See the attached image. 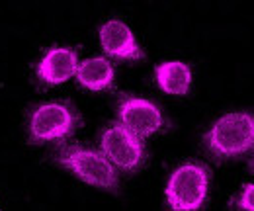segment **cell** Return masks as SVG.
Returning a JSON list of instances; mask_svg holds the SVG:
<instances>
[{
    "instance_id": "1",
    "label": "cell",
    "mask_w": 254,
    "mask_h": 211,
    "mask_svg": "<svg viewBox=\"0 0 254 211\" xmlns=\"http://www.w3.org/2000/svg\"><path fill=\"white\" fill-rule=\"evenodd\" d=\"M205 145L209 154L219 160L237 158L254 149V114L231 112L221 116L207 131Z\"/></svg>"
},
{
    "instance_id": "2",
    "label": "cell",
    "mask_w": 254,
    "mask_h": 211,
    "mask_svg": "<svg viewBox=\"0 0 254 211\" xmlns=\"http://www.w3.org/2000/svg\"><path fill=\"white\" fill-rule=\"evenodd\" d=\"M209 168L199 162L178 166L166 184V204L170 211H201L209 194Z\"/></svg>"
},
{
    "instance_id": "3",
    "label": "cell",
    "mask_w": 254,
    "mask_h": 211,
    "mask_svg": "<svg viewBox=\"0 0 254 211\" xmlns=\"http://www.w3.org/2000/svg\"><path fill=\"white\" fill-rule=\"evenodd\" d=\"M59 162L82 182L96 188L116 190L120 184L116 166L102 152L82 147H63V151L59 152Z\"/></svg>"
},
{
    "instance_id": "4",
    "label": "cell",
    "mask_w": 254,
    "mask_h": 211,
    "mask_svg": "<svg viewBox=\"0 0 254 211\" xmlns=\"http://www.w3.org/2000/svg\"><path fill=\"white\" fill-rule=\"evenodd\" d=\"M102 154L118 168L124 170H137L145 160V147L143 141L126 129L122 123L110 125L102 133Z\"/></svg>"
},
{
    "instance_id": "5",
    "label": "cell",
    "mask_w": 254,
    "mask_h": 211,
    "mask_svg": "<svg viewBox=\"0 0 254 211\" xmlns=\"http://www.w3.org/2000/svg\"><path fill=\"white\" fill-rule=\"evenodd\" d=\"M76 127V114L61 102H49L35 108L30 120V133L33 141L47 143L68 137Z\"/></svg>"
},
{
    "instance_id": "6",
    "label": "cell",
    "mask_w": 254,
    "mask_h": 211,
    "mask_svg": "<svg viewBox=\"0 0 254 211\" xmlns=\"http://www.w3.org/2000/svg\"><path fill=\"white\" fill-rule=\"evenodd\" d=\"M118 114L122 125L139 139L155 135L164 125V118L159 106L145 98H133V96L122 98Z\"/></svg>"
},
{
    "instance_id": "7",
    "label": "cell",
    "mask_w": 254,
    "mask_h": 211,
    "mask_svg": "<svg viewBox=\"0 0 254 211\" xmlns=\"http://www.w3.org/2000/svg\"><path fill=\"white\" fill-rule=\"evenodd\" d=\"M100 45L104 53L114 59L133 61L143 57L133 31L120 20H110L100 28Z\"/></svg>"
},
{
    "instance_id": "8",
    "label": "cell",
    "mask_w": 254,
    "mask_h": 211,
    "mask_svg": "<svg viewBox=\"0 0 254 211\" xmlns=\"http://www.w3.org/2000/svg\"><path fill=\"white\" fill-rule=\"evenodd\" d=\"M78 57L68 47H53L49 49L37 65V78L43 84L57 86L66 82L72 74H76Z\"/></svg>"
},
{
    "instance_id": "9",
    "label": "cell",
    "mask_w": 254,
    "mask_h": 211,
    "mask_svg": "<svg viewBox=\"0 0 254 211\" xmlns=\"http://www.w3.org/2000/svg\"><path fill=\"white\" fill-rule=\"evenodd\" d=\"M155 80L162 92L172 96H184L191 86V70L182 61H166L157 67Z\"/></svg>"
},
{
    "instance_id": "10",
    "label": "cell",
    "mask_w": 254,
    "mask_h": 211,
    "mask_svg": "<svg viewBox=\"0 0 254 211\" xmlns=\"http://www.w3.org/2000/svg\"><path fill=\"white\" fill-rule=\"evenodd\" d=\"M76 80L88 90H106L114 84V67L104 57L82 61L76 69Z\"/></svg>"
},
{
    "instance_id": "11",
    "label": "cell",
    "mask_w": 254,
    "mask_h": 211,
    "mask_svg": "<svg viewBox=\"0 0 254 211\" xmlns=\"http://www.w3.org/2000/svg\"><path fill=\"white\" fill-rule=\"evenodd\" d=\"M237 208L241 211H254V182L247 184L237 198Z\"/></svg>"
}]
</instances>
